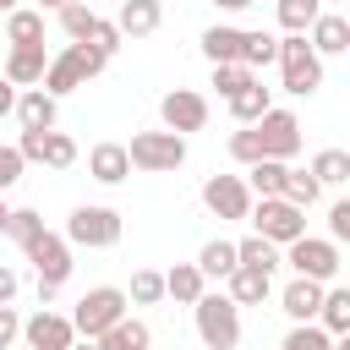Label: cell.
<instances>
[{
    "mask_svg": "<svg viewBox=\"0 0 350 350\" xmlns=\"http://www.w3.org/2000/svg\"><path fill=\"white\" fill-rule=\"evenodd\" d=\"M104 66H109V60H104L98 49H88V44H66L60 55H49V66H44V82H38V88H44L49 98H66V93H77L82 82H93Z\"/></svg>",
    "mask_w": 350,
    "mask_h": 350,
    "instance_id": "6da1fadb",
    "label": "cell"
},
{
    "mask_svg": "<svg viewBox=\"0 0 350 350\" xmlns=\"http://www.w3.org/2000/svg\"><path fill=\"white\" fill-rule=\"evenodd\" d=\"M191 323H197L202 350H235L241 345V306L219 290H202V301L191 306Z\"/></svg>",
    "mask_w": 350,
    "mask_h": 350,
    "instance_id": "7a4b0ae2",
    "label": "cell"
},
{
    "mask_svg": "<svg viewBox=\"0 0 350 350\" xmlns=\"http://www.w3.org/2000/svg\"><path fill=\"white\" fill-rule=\"evenodd\" d=\"M120 213L115 208H104V202H82V208H71V219H66V246H88V252H109L115 241H120Z\"/></svg>",
    "mask_w": 350,
    "mask_h": 350,
    "instance_id": "3957f363",
    "label": "cell"
},
{
    "mask_svg": "<svg viewBox=\"0 0 350 350\" xmlns=\"http://www.w3.org/2000/svg\"><path fill=\"white\" fill-rule=\"evenodd\" d=\"M126 306H131V301H126L120 284H93V290L71 306V328H77L82 339H98L104 328H115V323L126 317Z\"/></svg>",
    "mask_w": 350,
    "mask_h": 350,
    "instance_id": "277c9868",
    "label": "cell"
},
{
    "mask_svg": "<svg viewBox=\"0 0 350 350\" xmlns=\"http://www.w3.org/2000/svg\"><path fill=\"white\" fill-rule=\"evenodd\" d=\"M279 71H284V93H295V98H312L323 88V60L312 55L306 33H284L279 38Z\"/></svg>",
    "mask_w": 350,
    "mask_h": 350,
    "instance_id": "5b68a950",
    "label": "cell"
},
{
    "mask_svg": "<svg viewBox=\"0 0 350 350\" xmlns=\"http://www.w3.org/2000/svg\"><path fill=\"white\" fill-rule=\"evenodd\" d=\"M126 159L142 175H170V170L186 164V137H175V131H137L126 142Z\"/></svg>",
    "mask_w": 350,
    "mask_h": 350,
    "instance_id": "8992f818",
    "label": "cell"
},
{
    "mask_svg": "<svg viewBox=\"0 0 350 350\" xmlns=\"http://www.w3.org/2000/svg\"><path fill=\"white\" fill-rule=\"evenodd\" d=\"M252 235H262L268 246H290V241H301L306 235V213L301 208H290L284 197H252Z\"/></svg>",
    "mask_w": 350,
    "mask_h": 350,
    "instance_id": "52a82bcc",
    "label": "cell"
},
{
    "mask_svg": "<svg viewBox=\"0 0 350 350\" xmlns=\"http://www.w3.org/2000/svg\"><path fill=\"white\" fill-rule=\"evenodd\" d=\"M279 262H290L295 268V279H312V284H334L339 279V246L328 241V235H301V241H290L284 246V257Z\"/></svg>",
    "mask_w": 350,
    "mask_h": 350,
    "instance_id": "ba28073f",
    "label": "cell"
},
{
    "mask_svg": "<svg viewBox=\"0 0 350 350\" xmlns=\"http://www.w3.org/2000/svg\"><path fill=\"white\" fill-rule=\"evenodd\" d=\"M252 131H257V148H262V159H279V164H290V159L301 153V120H295L290 109H279V104H273V109H268V115H262Z\"/></svg>",
    "mask_w": 350,
    "mask_h": 350,
    "instance_id": "9c48e42d",
    "label": "cell"
},
{
    "mask_svg": "<svg viewBox=\"0 0 350 350\" xmlns=\"http://www.w3.org/2000/svg\"><path fill=\"white\" fill-rule=\"evenodd\" d=\"M22 257L33 262V273H38V284H49V290H60L66 279H71V246H66V235H55V230H44L33 246H22Z\"/></svg>",
    "mask_w": 350,
    "mask_h": 350,
    "instance_id": "30bf717a",
    "label": "cell"
},
{
    "mask_svg": "<svg viewBox=\"0 0 350 350\" xmlns=\"http://www.w3.org/2000/svg\"><path fill=\"white\" fill-rule=\"evenodd\" d=\"M159 120H164V131L191 137V131L208 126V98H202L197 88H170V93L159 98Z\"/></svg>",
    "mask_w": 350,
    "mask_h": 350,
    "instance_id": "8fae6325",
    "label": "cell"
},
{
    "mask_svg": "<svg viewBox=\"0 0 350 350\" xmlns=\"http://www.w3.org/2000/svg\"><path fill=\"white\" fill-rule=\"evenodd\" d=\"M11 148L22 153V164H49V170H71L77 164V142L66 131H22Z\"/></svg>",
    "mask_w": 350,
    "mask_h": 350,
    "instance_id": "7c38bea8",
    "label": "cell"
},
{
    "mask_svg": "<svg viewBox=\"0 0 350 350\" xmlns=\"http://www.w3.org/2000/svg\"><path fill=\"white\" fill-rule=\"evenodd\" d=\"M202 208L213 219H246L252 213V191L241 175H208L202 180Z\"/></svg>",
    "mask_w": 350,
    "mask_h": 350,
    "instance_id": "4fadbf2b",
    "label": "cell"
},
{
    "mask_svg": "<svg viewBox=\"0 0 350 350\" xmlns=\"http://www.w3.org/2000/svg\"><path fill=\"white\" fill-rule=\"evenodd\" d=\"M22 339H27V350H71V345H77V328H71V317L38 306V312L22 323Z\"/></svg>",
    "mask_w": 350,
    "mask_h": 350,
    "instance_id": "5bb4252c",
    "label": "cell"
},
{
    "mask_svg": "<svg viewBox=\"0 0 350 350\" xmlns=\"http://www.w3.org/2000/svg\"><path fill=\"white\" fill-rule=\"evenodd\" d=\"M44 66H49L44 44H22V49H5L0 77H5L11 88H38V82H44Z\"/></svg>",
    "mask_w": 350,
    "mask_h": 350,
    "instance_id": "9a60e30c",
    "label": "cell"
},
{
    "mask_svg": "<svg viewBox=\"0 0 350 350\" xmlns=\"http://www.w3.org/2000/svg\"><path fill=\"white\" fill-rule=\"evenodd\" d=\"M306 44H312L317 60H323V55H345V49H350V22H345L339 11H317V22L306 27Z\"/></svg>",
    "mask_w": 350,
    "mask_h": 350,
    "instance_id": "2e32d148",
    "label": "cell"
},
{
    "mask_svg": "<svg viewBox=\"0 0 350 350\" xmlns=\"http://www.w3.org/2000/svg\"><path fill=\"white\" fill-rule=\"evenodd\" d=\"M11 115L22 120V131H55L60 98H49L44 88H22V93H16V109H11Z\"/></svg>",
    "mask_w": 350,
    "mask_h": 350,
    "instance_id": "e0dca14e",
    "label": "cell"
},
{
    "mask_svg": "<svg viewBox=\"0 0 350 350\" xmlns=\"http://www.w3.org/2000/svg\"><path fill=\"white\" fill-rule=\"evenodd\" d=\"M159 22H164V0H120V11H115L120 38H148V33H159Z\"/></svg>",
    "mask_w": 350,
    "mask_h": 350,
    "instance_id": "ac0fdd59",
    "label": "cell"
},
{
    "mask_svg": "<svg viewBox=\"0 0 350 350\" xmlns=\"http://www.w3.org/2000/svg\"><path fill=\"white\" fill-rule=\"evenodd\" d=\"M88 175H93L98 186H120V180L131 175L126 142H93V153H88Z\"/></svg>",
    "mask_w": 350,
    "mask_h": 350,
    "instance_id": "d6986e66",
    "label": "cell"
},
{
    "mask_svg": "<svg viewBox=\"0 0 350 350\" xmlns=\"http://www.w3.org/2000/svg\"><path fill=\"white\" fill-rule=\"evenodd\" d=\"M323 290H328V284H312V279H290V284L279 290V306H284V317H290V323H317Z\"/></svg>",
    "mask_w": 350,
    "mask_h": 350,
    "instance_id": "ffe728a7",
    "label": "cell"
},
{
    "mask_svg": "<svg viewBox=\"0 0 350 350\" xmlns=\"http://www.w3.org/2000/svg\"><path fill=\"white\" fill-rule=\"evenodd\" d=\"M224 104H230V115H235L241 126H257V120L273 109V88H262V77H252V82H246L235 98H224Z\"/></svg>",
    "mask_w": 350,
    "mask_h": 350,
    "instance_id": "44dd1931",
    "label": "cell"
},
{
    "mask_svg": "<svg viewBox=\"0 0 350 350\" xmlns=\"http://www.w3.org/2000/svg\"><path fill=\"white\" fill-rule=\"evenodd\" d=\"M148 345H153V328L142 317H120L115 328H104L93 339V350H148Z\"/></svg>",
    "mask_w": 350,
    "mask_h": 350,
    "instance_id": "7402d4cb",
    "label": "cell"
},
{
    "mask_svg": "<svg viewBox=\"0 0 350 350\" xmlns=\"http://www.w3.org/2000/svg\"><path fill=\"white\" fill-rule=\"evenodd\" d=\"M268 290H273V273H262V268H235L224 295H230L235 306H262V301H268Z\"/></svg>",
    "mask_w": 350,
    "mask_h": 350,
    "instance_id": "603a6c76",
    "label": "cell"
},
{
    "mask_svg": "<svg viewBox=\"0 0 350 350\" xmlns=\"http://www.w3.org/2000/svg\"><path fill=\"white\" fill-rule=\"evenodd\" d=\"M202 55H208V66H235V60H241V27L213 22V27L202 33Z\"/></svg>",
    "mask_w": 350,
    "mask_h": 350,
    "instance_id": "cb8c5ba5",
    "label": "cell"
},
{
    "mask_svg": "<svg viewBox=\"0 0 350 350\" xmlns=\"http://www.w3.org/2000/svg\"><path fill=\"white\" fill-rule=\"evenodd\" d=\"M202 290H208V279L197 273V262H175V268L164 273V295H170V301H180V306H197V301H202Z\"/></svg>",
    "mask_w": 350,
    "mask_h": 350,
    "instance_id": "d4e9b609",
    "label": "cell"
},
{
    "mask_svg": "<svg viewBox=\"0 0 350 350\" xmlns=\"http://www.w3.org/2000/svg\"><path fill=\"white\" fill-rule=\"evenodd\" d=\"M317 328H323V334H334V339H339V334H350V290H345V284H328V290H323Z\"/></svg>",
    "mask_w": 350,
    "mask_h": 350,
    "instance_id": "484cf974",
    "label": "cell"
},
{
    "mask_svg": "<svg viewBox=\"0 0 350 350\" xmlns=\"http://www.w3.org/2000/svg\"><path fill=\"white\" fill-rule=\"evenodd\" d=\"M273 60H279V38L262 33V27H241V66L246 71H262Z\"/></svg>",
    "mask_w": 350,
    "mask_h": 350,
    "instance_id": "4316f807",
    "label": "cell"
},
{
    "mask_svg": "<svg viewBox=\"0 0 350 350\" xmlns=\"http://www.w3.org/2000/svg\"><path fill=\"white\" fill-rule=\"evenodd\" d=\"M241 262H235V241H224V235H213L202 252H197V273L202 279H230Z\"/></svg>",
    "mask_w": 350,
    "mask_h": 350,
    "instance_id": "83f0119b",
    "label": "cell"
},
{
    "mask_svg": "<svg viewBox=\"0 0 350 350\" xmlns=\"http://www.w3.org/2000/svg\"><path fill=\"white\" fill-rule=\"evenodd\" d=\"M5 44H11V49H22V44H44V11L16 5V11L5 16Z\"/></svg>",
    "mask_w": 350,
    "mask_h": 350,
    "instance_id": "f1b7e54d",
    "label": "cell"
},
{
    "mask_svg": "<svg viewBox=\"0 0 350 350\" xmlns=\"http://www.w3.org/2000/svg\"><path fill=\"white\" fill-rule=\"evenodd\" d=\"M306 175H312L317 186H345V180H350V153H345V148H323V153H312Z\"/></svg>",
    "mask_w": 350,
    "mask_h": 350,
    "instance_id": "f546056e",
    "label": "cell"
},
{
    "mask_svg": "<svg viewBox=\"0 0 350 350\" xmlns=\"http://www.w3.org/2000/svg\"><path fill=\"white\" fill-rule=\"evenodd\" d=\"M284 175H290V164H279V159H257L241 180H246L252 197H279V191H284Z\"/></svg>",
    "mask_w": 350,
    "mask_h": 350,
    "instance_id": "4dcf8cb0",
    "label": "cell"
},
{
    "mask_svg": "<svg viewBox=\"0 0 350 350\" xmlns=\"http://www.w3.org/2000/svg\"><path fill=\"white\" fill-rule=\"evenodd\" d=\"M235 262H241V268L273 273V268H279V246H268L262 235H246V241H235Z\"/></svg>",
    "mask_w": 350,
    "mask_h": 350,
    "instance_id": "1f68e13d",
    "label": "cell"
},
{
    "mask_svg": "<svg viewBox=\"0 0 350 350\" xmlns=\"http://www.w3.org/2000/svg\"><path fill=\"white\" fill-rule=\"evenodd\" d=\"M5 235H11L16 246H33V241L44 235V213H38V208H11V213H5Z\"/></svg>",
    "mask_w": 350,
    "mask_h": 350,
    "instance_id": "d6a6232c",
    "label": "cell"
},
{
    "mask_svg": "<svg viewBox=\"0 0 350 350\" xmlns=\"http://www.w3.org/2000/svg\"><path fill=\"white\" fill-rule=\"evenodd\" d=\"M126 301H131V306H159V301H164V273H159V268H137Z\"/></svg>",
    "mask_w": 350,
    "mask_h": 350,
    "instance_id": "836d02e7",
    "label": "cell"
},
{
    "mask_svg": "<svg viewBox=\"0 0 350 350\" xmlns=\"http://www.w3.org/2000/svg\"><path fill=\"white\" fill-rule=\"evenodd\" d=\"M279 197H284L290 208H301V213H306V208H312V202L323 197V186H317V180H312L306 170H290V175H284V191H279Z\"/></svg>",
    "mask_w": 350,
    "mask_h": 350,
    "instance_id": "e575fe53",
    "label": "cell"
},
{
    "mask_svg": "<svg viewBox=\"0 0 350 350\" xmlns=\"http://www.w3.org/2000/svg\"><path fill=\"white\" fill-rule=\"evenodd\" d=\"M273 5H279V27L284 33H306L317 22V11H323L317 0H273Z\"/></svg>",
    "mask_w": 350,
    "mask_h": 350,
    "instance_id": "d590c367",
    "label": "cell"
},
{
    "mask_svg": "<svg viewBox=\"0 0 350 350\" xmlns=\"http://www.w3.org/2000/svg\"><path fill=\"white\" fill-rule=\"evenodd\" d=\"M279 350H334V334H323L317 323H295Z\"/></svg>",
    "mask_w": 350,
    "mask_h": 350,
    "instance_id": "8d00e7d4",
    "label": "cell"
},
{
    "mask_svg": "<svg viewBox=\"0 0 350 350\" xmlns=\"http://www.w3.org/2000/svg\"><path fill=\"white\" fill-rule=\"evenodd\" d=\"M93 16H98V11H93V5H82V0L60 5V27H66V38H71V44H82V38H88V27H93Z\"/></svg>",
    "mask_w": 350,
    "mask_h": 350,
    "instance_id": "74e56055",
    "label": "cell"
},
{
    "mask_svg": "<svg viewBox=\"0 0 350 350\" xmlns=\"http://www.w3.org/2000/svg\"><path fill=\"white\" fill-rule=\"evenodd\" d=\"M82 44H88V49H98V55L109 60V55H115V49H120L126 38H120V27H115V22H104V16H93V27H88V38H82Z\"/></svg>",
    "mask_w": 350,
    "mask_h": 350,
    "instance_id": "f35d334b",
    "label": "cell"
},
{
    "mask_svg": "<svg viewBox=\"0 0 350 350\" xmlns=\"http://www.w3.org/2000/svg\"><path fill=\"white\" fill-rule=\"evenodd\" d=\"M252 77H257V71H246L241 60H235V66H213V88H219V98H235Z\"/></svg>",
    "mask_w": 350,
    "mask_h": 350,
    "instance_id": "ab89813d",
    "label": "cell"
},
{
    "mask_svg": "<svg viewBox=\"0 0 350 350\" xmlns=\"http://www.w3.org/2000/svg\"><path fill=\"white\" fill-rule=\"evenodd\" d=\"M230 159H235V164H246V170L262 159V148H257V131H252V126H241V131L230 137Z\"/></svg>",
    "mask_w": 350,
    "mask_h": 350,
    "instance_id": "60d3db41",
    "label": "cell"
},
{
    "mask_svg": "<svg viewBox=\"0 0 350 350\" xmlns=\"http://www.w3.org/2000/svg\"><path fill=\"white\" fill-rule=\"evenodd\" d=\"M328 241H334V246L350 241V197H339V202L328 208Z\"/></svg>",
    "mask_w": 350,
    "mask_h": 350,
    "instance_id": "b9f144b4",
    "label": "cell"
},
{
    "mask_svg": "<svg viewBox=\"0 0 350 350\" xmlns=\"http://www.w3.org/2000/svg\"><path fill=\"white\" fill-rule=\"evenodd\" d=\"M16 180H22V153L11 142H0V191H11Z\"/></svg>",
    "mask_w": 350,
    "mask_h": 350,
    "instance_id": "7bdbcfd3",
    "label": "cell"
},
{
    "mask_svg": "<svg viewBox=\"0 0 350 350\" xmlns=\"http://www.w3.org/2000/svg\"><path fill=\"white\" fill-rule=\"evenodd\" d=\"M22 339V317H16V306H0V350H11Z\"/></svg>",
    "mask_w": 350,
    "mask_h": 350,
    "instance_id": "ee69618b",
    "label": "cell"
},
{
    "mask_svg": "<svg viewBox=\"0 0 350 350\" xmlns=\"http://www.w3.org/2000/svg\"><path fill=\"white\" fill-rule=\"evenodd\" d=\"M16 290H22L16 268H11V262H0V306H11V301H16Z\"/></svg>",
    "mask_w": 350,
    "mask_h": 350,
    "instance_id": "f6af8a7d",
    "label": "cell"
},
{
    "mask_svg": "<svg viewBox=\"0 0 350 350\" xmlns=\"http://www.w3.org/2000/svg\"><path fill=\"white\" fill-rule=\"evenodd\" d=\"M11 109H16V88L0 77V115H11Z\"/></svg>",
    "mask_w": 350,
    "mask_h": 350,
    "instance_id": "bcb514c9",
    "label": "cell"
},
{
    "mask_svg": "<svg viewBox=\"0 0 350 350\" xmlns=\"http://www.w3.org/2000/svg\"><path fill=\"white\" fill-rule=\"evenodd\" d=\"M208 5H219V11H246V5H257V0H208Z\"/></svg>",
    "mask_w": 350,
    "mask_h": 350,
    "instance_id": "7dc6e473",
    "label": "cell"
},
{
    "mask_svg": "<svg viewBox=\"0 0 350 350\" xmlns=\"http://www.w3.org/2000/svg\"><path fill=\"white\" fill-rule=\"evenodd\" d=\"M60 5H71V0H38L33 11H60Z\"/></svg>",
    "mask_w": 350,
    "mask_h": 350,
    "instance_id": "c3c4849f",
    "label": "cell"
},
{
    "mask_svg": "<svg viewBox=\"0 0 350 350\" xmlns=\"http://www.w3.org/2000/svg\"><path fill=\"white\" fill-rule=\"evenodd\" d=\"M16 5H22V0H0V16H11V11H16Z\"/></svg>",
    "mask_w": 350,
    "mask_h": 350,
    "instance_id": "681fc988",
    "label": "cell"
},
{
    "mask_svg": "<svg viewBox=\"0 0 350 350\" xmlns=\"http://www.w3.org/2000/svg\"><path fill=\"white\" fill-rule=\"evenodd\" d=\"M71 350H93V339H82V345H71Z\"/></svg>",
    "mask_w": 350,
    "mask_h": 350,
    "instance_id": "f907efd6",
    "label": "cell"
},
{
    "mask_svg": "<svg viewBox=\"0 0 350 350\" xmlns=\"http://www.w3.org/2000/svg\"><path fill=\"white\" fill-rule=\"evenodd\" d=\"M317 5H345V0H317Z\"/></svg>",
    "mask_w": 350,
    "mask_h": 350,
    "instance_id": "816d5d0a",
    "label": "cell"
},
{
    "mask_svg": "<svg viewBox=\"0 0 350 350\" xmlns=\"http://www.w3.org/2000/svg\"><path fill=\"white\" fill-rule=\"evenodd\" d=\"M0 213H5V202H0Z\"/></svg>",
    "mask_w": 350,
    "mask_h": 350,
    "instance_id": "f5cc1de1",
    "label": "cell"
}]
</instances>
